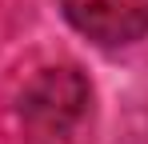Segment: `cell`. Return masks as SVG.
<instances>
[{"label":"cell","mask_w":148,"mask_h":144,"mask_svg":"<svg viewBox=\"0 0 148 144\" xmlns=\"http://www.w3.org/2000/svg\"><path fill=\"white\" fill-rule=\"evenodd\" d=\"M92 88L76 68H44L20 96V116L36 140H68L88 116Z\"/></svg>","instance_id":"cell-1"},{"label":"cell","mask_w":148,"mask_h":144,"mask_svg":"<svg viewBox=\"0 0 148 144\" xmlns=\"http://www.w3.org/2000/svg\"><path fill=\"white\" fill-rule=\"evenodd\" d=\"M60 12L100 48H128L148 36V0H60Z\"/></svg>","instance_id":"cell-2"}]
</instances>
